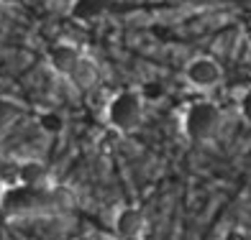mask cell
<instances>
[{
    "label": "cell",
    "instance_id": "13",
    "mask_svg": "<svg viewBox=\"0 0 251 240\" xmlns=\"http://www.w3.org/2000/svg\"><path fill=\"white\" fill-rule=\"evenodd\" d=\"M128 240H144V238H128Z\"/></svg>",
    "mask_w": 251,
    "mask_h": 240
},
{
    "label": "cell",
    "instance_id": "8",
    "mask_svg": "<svg viewBox=\"0 0 251 240\" xmlns=\"http://www.w3.org/2000/svg\"><path fill=\"white\" fill-rule=\"evenodd\" d=\"M21 115H24L21 102L10 100V97H0V131H8L10 125H16Z\"/></svg>",
    "mask_w": 251,
    "mask_h": 240
},
{
    "label": "cell",
    "instance_id": "5",
    "mask_svg": "<svg viewBox=\"0 0 251 240\" xmlns=\"http://www.w3.org/2000/svg\"><path fill=\"white\" fill-rule=\"evenodd\" d=\"M18 184L24 189L39 192L49 187V169L47 164L36 161V158H24L18 161Z\"/></svg>",
    "mask_w": 251,
    "mask_h": 240
},
{
    "label": "cell",
    "instance_id": "4",
    "mask_svg": "<svg viewBox=\"0 0 251 240\" xmlns=\"http://www.w3.org/2000/svg\"><path fill=\"white\" fill-rule=\"evenodd\" d=\"M82 56H85L82 49L75 46V44H56V46H51V51H49V66H51L54 74L70 77Z\"/></svg>",
    "mask_w": 251,
    "mask_h": 240
},
{
    "label": "cell",
    "instance_id": "2",
    "mask_svg": "<svg viewBox=\"0 0 251 240\" xmlns=\"http://www.w3.org/2000/svg\"><path fill=\"white\" fill-rule=\"evenodd\" d=\"M105 120L113 131L118 133H133L144 123V100L136 89H121L118 95L108 100Z\"/></svg>",
    "mask_w": 251,
    "mask_h": 240
},
{
    "label": "cell",
    "instance_id": "11",
    "mask_svg": "<svg viewBox=\"0 0 251 240\" xmlns=\"http://www.w3.org/2000/svg\"><path fill=\"white\" fill-rule=\"evenodd\" d=\"M26 0H0V5H24Z\"/></svg>",
    "mask_w": 251,
    "mask_h": 240
},
{
    "label": "cell",
    "instance_id": "1",
    "mask_svg": "<svg viewBox=\"0 0 251 240\" xmlns=\"http://www.w3.org/2000/svg\"><path fill=\"white\" fill-rule=\"evenodd\" d=\"M221 125H223V112L210 100L192 102V105H187L185 115H182V131L195 143H205V141L215 138Z\"/></svg>",
    "mask_w": 251,
    "mask_h": 240
},
{
    "label": "cell",
    "instance_id": "10",
    "mask_svg": "<svg viewBox=\"0 0 251 240\" xmlns=\"http://www.w3.org/2000/svg\"><path fill=\"white\" fill-rule=\"evenodd\" d=\"M5 192H8V184L0 179V207H3V202H5Z\"/></svg>",
    "mask_w": 251,
    "mask_h": 240
},
{
    "label": "cell",
    "instance_id": "9",
    "mask_svg": "<svg viewBox=\"0 0 251 240\" xmlns=\"http://www.w3.org/2000/svg\"><path fill=\"white\" fill-rule=\"evenodd\" d=\"M238 112H241V118L251 125V87H246L241 95H238Z\"/></svg>",
    "mask_w": 251,
    "mask_h": 240
},
{
    "label": "cell",
    "instance_id": "7",
    "mask_svg": "<svg viewBox=\"0 0 251 240\" xmlns=\"http://www.w3.org/2000/svg\"><path fill=\"white\" fill-rule=\"evenodd\" d=\"M67 79H70V82H72L77 89H90V87H95L98 79H100L98 64L90 59V56H82V59L77 62V66L72 69V74L67 77Z\"/></svg>",
    "mask_w": 251,
    "mask_h": 240
},
{
    "label": "cell",
    "instance_id": "3",
    "mask_svg": "<svg viewBox=\"0 0 251 240\" xmlns=\"http://www.w3.org/2000/svg\"><path fill=\"white\" fill-rule=\"evenodd\" d=\"M185 79L195 89H215L223 82V66L213 56H195L185 66Z\"/></svg>",
    "mask_w": 251,
    "mask_h": 240
},
{
    "label": "cell",
    "instance_id": "6",
    "mask_svg": "<svg viewBox=\"0 0 251 240\" xmlns=\"http://www.w3.org/2000/svg\"><path fill=\"white\" fill-rule=\"evenodd\" d=\"M113 227H116V235L121 240H128V238H141L146 220H144V212L139 207H123L116 220H113Z\"/></svg>",
    "mask_w": 251,
    "mask_h": 240
},
{
    "label": "cell",
    "instance_id": "12",
    "mask_svg": "<svg viewBox=\"0 0 251 240\" xmlns=\"http://www.w3.org/2000/svg\"><path fill=\"white\" fill-rule=\"evenodd\" d=\"M226 240H246V238H244L241 233H236V230H233V233H228V238H226Z\"/></svg>",
    "mask_w": 251,
    "mask_h": 240
}]
</instances>
